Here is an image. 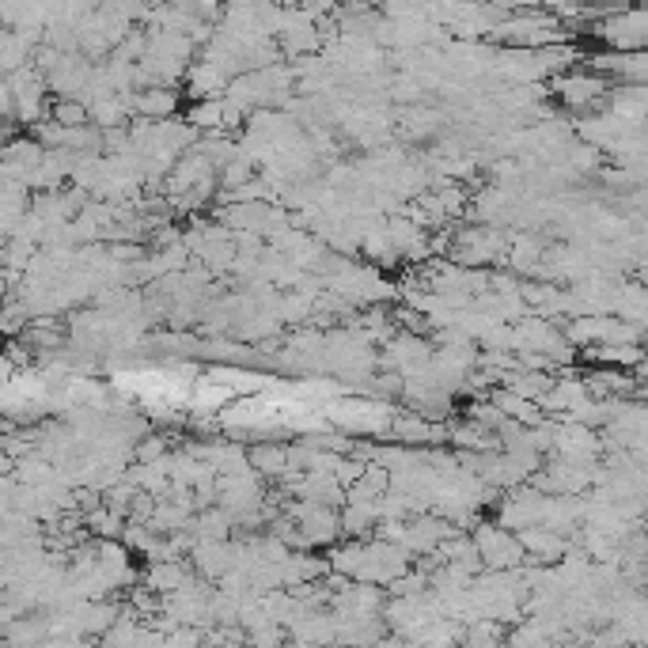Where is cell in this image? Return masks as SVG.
<instances>
[{
    "instance_id": "6da1fadb",
    "label": "cell",
    "mask_w": 648,
    "mask_h": 648,
    "mask_svg": "<svg viewBox=\"0 0 648 648\" xmlns=\"http://www.w3.org/2000/svg\"><path fill=\"white\" fill-rule=\"evenodd\" d=\"M595 35L614 50H641L645 46V12L633 4L626 12H607V19L595 27Z\"/></svg>"
},
{
    "instance_id": "7a4b0ae2",
    "label": "cell",
    "mask_w": 648,
    "mask_h": 648,
    "mask_svg": "<svg viewBox=\"0 0 648 648\" xmlns=\"http://www.w3.org/2000/svg\"><path fill=\"white\" fill-rule=\"evenodd\" d=\"M554 88L561 91V99L569 107H584V103H595L607 91V84L599 76H588V72H569V76H561Z\"/></svg>"
},
{
    "instance_id": "3957f363",
    "label": "cell",
    "mask_w": 648,
    "mask_h": 648,
    "mask_svg": "<svg viewBox=\"0 0 648 648\" xmlns=\"http://www.w3.org/2000/svg\"><path fill=\"white\" fill-rule=\"evenodd\" d=\"M141 107L148 110V114H171V110H175V91L171 88L148 91V95L141 99Z\"/></svg>"
}]
</instances>
